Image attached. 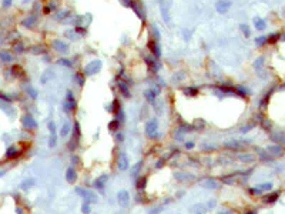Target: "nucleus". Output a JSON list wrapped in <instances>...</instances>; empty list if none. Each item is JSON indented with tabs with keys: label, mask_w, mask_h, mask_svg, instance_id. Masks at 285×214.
I'll list each match as a JSON object with an SVG mask.
<instances>
[{
	"label": "nucleus",
	"mask_w": 285,
	"mask_h": 214,
	"mask_svg": "<svg viewBox=\"0 0 285 214\" xmlns=\"http://www.w3.org/2000/svg\"><path fill=\"white\" fill-rule=\"evenodd\" d=\"M146 136L151 140L158 137V120L157 118H151L146 124Z\"/></svg>",
	"instance_id": "1"
},
{
	"label": "nucleus",
	"mask_w": 285,
	"mask_h": 214,
	"mask_svg": "<svg viewBox=\"0 0 285 214\" xmlns=\"http://www.w3.org/2000/svg\"><path fill=\"white\" fill-rule=\"evenodd\" d=\"M101 66H103V63H101V60H93V62H90V63H87L86 66H84V76H93V74H96L97 71H100Z\"/></svg>",
	"instance_id": "2"
},
{
	"label": "nucleus",
	"mask_w": 285,
	"mask_h": 214,
	"mask_svg": "<svg viewBox=\"0 0 285 214\" xmlns=\"http://www.w3.org/2000/svg\"><path fill=\"white\" fill-rule=\"evenodd\" d=\"M76 193L80 194L83 198H86L87 203H96L97 201V196L91 190H87V188H83V187H77L76 188Z\"/></svg>",
	"instance_id": "3"
},
{
	"label": "nucleus",
	"mask_w": 285,
	"mask_h": 214,
	"mask_svg": "<svg viewBox=\"0 0 285 214\" xmlns=\"http://www.w3.org/2000/svg\"><path fill=\"white\" fill-rule=\"evenodd\" d=\"M63 106H64V110H66V112H71V110H74V109H76V106H77L76 99H74V96H73V93H71L70 90H68L67 94H66V99H64Z\"/></svg>",
	"instance_id": "4"
},
{
	"label": "nucleus",
	"mask_w": 285,
	"mask_h": 214,
	"mask_svg": "<svg viewBox=\"0 0 285 214\" xmlns=\"http://www.w3.org/2000/svg\"><path fill=\"white\" fill-rule=\"evenodd\" d=\"M128 166H130V160H128V156L124 153V151H121L120 154H118V159H117V167L120 171H124V170H127L128 168Z\"/></svg>",
	"instance_id": "5"
},
{
	"label": "nucleus",
	"mask_w": 285,
	"mask_h": 214,
	"mask_svg": "<svg viewBox=\"0 0 285 214\" xmlns=\"http://www.w3.org/2000/svg\"><path fill=\"white\" fill-rule=\"evenodd\" d=\"M215 9L219 15H224L231 9V1L230 0H218L215 3Z\"/></svg>",
	"instance_id": "6"
},
{
	"label": "nucleus",
	"mask_w": 285,
	"mask_h": 214,
	"mask_svg": "<svg viewBox=\"0 0 285 214\" xmlns=\"http://www.w3.org/2000/svg\"><path fill=\"white\" fill-rule=\"evenodd\" d=\"M107 181H108V176L107 174H103L100 177H97L94 183H93V187L96 188V190H100L103 191L104 190V187H106V184H107Z\"/></svg>",
	"instance_id": "7"
},
{
	"label": "nucleus",
	"mask_w": 285,
	"mask_h": 214,
	"mask_svg": "<svg viewBox=\"0 0 285 214\" xmlns=\"http://www.w3.org/2000/svg\"><path fill=\"white\" fill-rule=\"evenodd\" d=\"M118 197V204L121 206V207H126L127 204H128V201H130V193L127 191V190H120L117 194Z\"/></svg>",
	"instance_id": "8"
},
{
	"label": "nucleus",
	"mask_w": 285,
	"mask_h": 214,
	"mask_svg": "<svg viewBox=\"0 0 285 214\" xmlns=\"http://www.w3.org/2000/svg\"><path fill=\"white\" fill-rule=\"evenodd\" d=\"M49 130H50V147H54L56 146V141H57V134H56V124L54 121H50L49 123Z\"/></svg>",
	"instance_id": "9"
},
{
	"label": "nucleus",
	"mask_w": 285,
	"mask_h": 214,
	"mask_svg": "<svg viewBox=\"0 0 285 214\" xmlns=\"http://www.w3.org/2000/svg\"><path fill=\"white\" fill-rule=\"evenodd\" d=\"M279 196H281V191H272V193H269V194H265V196L262 197V201L271 204V203H275V201L279 198Z\"/></svg>",
	"instance_id": "10"
},
{
	"label": "nucleus",
	"mask_w": 285,
	"mask_h": 214,
	"mask_svg": "<svg viewBox=\"0 0 285 214\" xmlns=\"http://www.w3.org/2000/svg\"><path fill=\"white\" fill-rule=\"evenodd\" d=\"M267 151H268V154H272V156H282L284 147L279 146V144H277V146H269V147L267 148Z\"/></svg>",
	"instance_id": "11"
},
{
	"label": "nucleus",
	"mask_w": 285,
	"mask_h": 214,
	"mask_svg": "<svg viewBox=\"0 0 285 214\" xmlns=\"http://www.w3.org/2000/svg\"><path fill=\"white\" fill-rule=\"evenodd\" d=\"M157 94H158V89H150V90H147L146 93H144V97L147 101H150L154 104V100L157 97Z\"/></svg>",
	"instance_id": "12"
},
{
	"label": "nucleus",
	"mask_w": 285,
	"mask_h": 214,
	"mask_svg": "<svg viewBox=\"0 0 285 214\" xmlns=\"http://www.w3.org/2000/svg\"><path fill=\"white\" fill-rule=\"evenodd\" d=\"M271 140L274 143H284L285 144V133L284 132H275L271 134Z\"/></svg>",
	"instance_id": "13"
},
{
	"label": "nucleus",
	"mask_w": 285,
	"mask_h": 214,
	"mask_svg": "<svg viewBox=\"0 0 285 214\" xmlns=\"http://www.w3.org/2000/svg\"><path fill=\"white\" fill-rule=\"evenodd\" d=\"M23 124H24V127L26 129H36L37 127V123L34 121V118L32 117V116H26L24 118H23Z\"/></svg>",
	"instance_id": "14"
},
{
	"label": "nucleus",
	"mask_w": 285,
	"mask_h": 214,
	"mask_svg": "<svg viewBox=\"0 0 285 214\" xmlns=\"http://www.w3.org/2000/svg\"><path fill=\"white\" fill-rule=\"evenodd\" d=\"M53 46L56 47L57 51H63V53H67L68 51V44H66V43L61 42V40H54V42H53Z\"/></svg>",
	"instance_id": "15"
},
{
	"label": "nucleus",
	"mask_w": 285,
	"mask_h": 214,
	"mask_svg": "<svg viewBox=\"0 0 285 214\" xmlns=\"http://www.w3.org/2000/svg\"><path fill=\"white\" fill-rule=\"evenodd\" d=\"M66 180L68 183H71V184L77 180V173H76V170L73 167H68L67 168V171H66Z\"/></svg>",
	"instance_id": "16"
},
{
	"label": "nucleus",
	"mask_w": 285,
	"mask_h": 214,
	"mask_svg": "<svg viewBox=\"0 0 285 214\" xmlns=\"http://www.w3.org/2000/svg\"><path fill=\"white\" fill-rule=\"evenodd\" d=\"M118 90L121 91V94L124 97H130V90H128V84H126L124 82H118Z\"/></svg>",
	"instance_id": "17"
},
{
	"label": "nucleus",
	"mask_w": 285,
	"mask_h": 214,
	"mask_svg": "<svg viewBox=\"0 0 285 214\" xmlns=\"http://www.w3.org/2000/svg\"><path fill=\"white\" fill-rule=\"evenodd\" d=\"M254 26H255V29H258V30H264V29H265V26H267V23H265V20H264V19H261V17H255V19H254Z\"/></svg>",
	"instance_id": "18"
},
{
	"label": "nucleus",
	"mask_w": 285,
	"mask_h": 214,
	"mask_svg": "<svg viewBox=\"0 0 285 214\" xmlns=\"http://www.w3.org/2000/svg\"><path fill=\"white\" fill-rule=\"evenodd\" d=\"M150 49L151 51L157 56V57H160L161 56V51H160V46L157 44V42H150Z\"/></svg>",
	"instance_id": "19"
},
{
	"label": "nucleus",
	"mask_w": 285,
	"mask_h": 214,
	"mask_svg": "<svg viewBox=\"0 0 285 214\" xmlns=\"http://www.w3.org/2000/svg\"><path fill=\"white\" fill-rule=\"evenodd\" d=\"M108 130H111V132H117V130H120V121H118L117 118H114V120H111V121L108 123Z\"/></svg>",
	"instance_id": "20"
},
{
	"label": "nucleus",
	"mask_w": 285,
	"mask_h": 214,
	"mask_svg": "<svg viewBox=\"0 0 285 214\" xmlns=\"http://www.w3.org/2000/svg\"><path fill=\"white\" fill-rule=\"evenodd\" d=\"M257 188L259 190V193H262V191H269V190H272V183H262V184L257 186Z\"/></svg>",
	"instance_id": "21"
},
{
	"label": "nucleus",
	"mask_w": 285,
	"mask_h": 214,
	"mask_svg": "<svg viewBox=\"0 0 285 214\" xmlns=\"http://www.w3.org/2000/svg\"><path fill=\"white\" fill-rule=\"evenodd\" d=\"M146 186H147V177H146V176H144V177L141 176V177L138 179V181H137V188H138V190H144Z\"/></svg>",
	"instance_id": "22"
},
{
	"label": "nucleus",
	"mask_w": 285,
	"mask_h": 214,
	"mask_svg": "<svg viewBox=\"0 0 285 214\" xmlns=\"http://www.w3.org/2000/svg\"><path fill=\"white\" fill-rule=\"evenodd\" d=\"M204 186H207V188H218V183H215L211 179H207L205 183H204Z\"/></svg>",
	"instance_id": "23"
},
{
	"label": "nucleus",
	"mask_w": 285,
	"mask_h": 214,
	"mask_svg": "<svg viewBox=\"0 0 285 214\" xmlns=\"http://www.w3.org/2000/svg\"><path fill=\"white\" fill-rule=\"evenodd\" d=\"M279 37H281V33H272L267 37V40H268V43H274V42H277Z\"/></svg>",
	"instance_id": "24"
},
{
	"label": "nucleus",
	"mask_w": 285,
	"mask_h": 214,
	"mask_svg": "<svg viewBox=\"0 0 285 214\" xmlns=\"http://www.w3.org/2000/svg\"><path fill=\"white\" fill-rule=\"evenodd\" d=\"M268 40H267V37L265 36H261V37H258L257 40H255V44L257 46H262V44H265Z\"/></svg>",
	"instance_id": "25"
},
{
	"label": "nucleus",
	"mask_w": 285,
	"mask_h": 214,
	"mask_svg": "<svg viewBox=\"0 0 285 214\" xmlns=\"http://www.w3.org/2000/svg\"><path fill=\"white\" fill-rule=\"evenodd\" d=\"M90 211H91V210H90V203H87V201H86L83 206H81V213H83V214H90Z\"/></svg>",
	"instance_id": "26"
},
{
	"label": "nucleus",
	"mask_w": 285,
	"mask_h": 214,
	"mask_svg": "<svg viewBox=\"0 0 285 214\" xmlns=\"http://www.w3.org/2000/svg\"><path fill=\"white\" fill-rule=\"evenodd\" d=\"M84 77H86L84 74H81V76L80 74H76L74 76V79H76V82L79 83V86H84Z\"/></svg>",
	"instance_id": "27"
},
{
	"label": "nucleus",
	"mask_w": 285,
	"mask_h": 214,
	"mask_svg": "<svg viewBox=\"0 0 285 214\" xmlns=\"http://www.w3.org/2000/svg\"><path fill=\"white\" fill-rule=\"evenodd\" d=\"M68 130H70V126H68V123H66V124H64V126L61 127L60 136H63V137H64V136H67V134H68Z\"/></svg>",
	"instance_id": "28"
},
{
	"label": "nucleus",
	"mask_w": 285,
	"mask_h": 214,
	"mask_svg": "<svg viewBox=\"0 0 285 214\" xmlns=\"http://www.w3.org/2000/svg\"><path fill=\"white\" fill-rule=\"evenodd\" d=\"M59 64H64V66H67V67L73 66V63H71L70 60H67V59H60V60H59Z\"/></svg>",
	"instance_id": "29"
},
{
	"label": "nucleus",
	"mask_w": 285,
	"mask_h": 214,
	"mask_svg": "<svg viewBox=\"0 0 285 214\" xmlns=\"http://www.w3.org/2000/svg\"><path fill=\"white\" fill-rule=\"evenodd\" d=\"M241 30H242V33L245 34V37H248V36H250V29H248V26H247V24H241Z\"/></svg>",
	"instance_id": "30"
},
{
	"label": "nucleus",
	"mask_w": 285,
	"mask_h": 214,
	"mask_svg": "<svg viewBox=\"0 0 285 214\" xmlns=\"http://www.w3.org/2000/svg\"><path fill=\"white\" fill-rule=\"evenodd\" d=\"M121 4L127 6V7H133V0H120Z\"/></svg>",
	"instance_id": "31"
},
{
	"label": "nucleus",
	"mask_w": 285,
	"mask_h": 214,
	"mask_svg": "<svg viewBox=\"0 0 285 214\" xmlns=\"http://www.w3.org/2000/svg\"><path fill=\"white\" fill-rule=\"evenodd\" d=\"M141 164H143V163H141V161H140V163H137V164H135L134 167H133V170H131V173H133V176H134L135 173H137V171H138V168H140V167H141Z\"/></svg>",
	"instance_id": "32"
},
{
	"label": "nucleus",
	"mask_w": 285,
	"mask_h": 214,
	"mask_svg": "<svg viewBox=\"0 0 285 214\" xmlns=\"http://www.w3.org/2000/svg\"><path fill=\"white\" fill-rule=\"evenodd\" d=\"M14 151H16V148L10 147V148H9V151H7V153H9L7 156H9V157H14V156H16V154H14Z\"/></svg>",
	"instance_id": "33"
},
{
	"label": "nucleus",
	"mask_w": 285,
	"mask_h": 214,
	"mask_svg": "<svg viewBox=\"0 0 285 214\" xmlns=\"http://www.w3.org/2000/svg\"><path fill=\"white\" fill-rule=\"evenodd\" d=\"M116 140H117L118 143H121V140H123V134H117V136H116Z\"/></svg>",
	"instance_id": "34"
},
{
	"label": "nucleus",
	"mask_w": 285,
	"mask_h": 214,
	"mask_svg": "<svg viewBox=\"0 0 285 214\" xmlns=\"http://www.w3.org/2000/svg\"><path fill=\"white\" fill-rule=\"evenodd\" d=\"M185 147H187V148H193V147H194V143H185Z\"/></svg>",
	"instance_id": "35"
},
{
	"label": "nucleus",
	"mask_w": 285,
	"mask_h": 214,
	"mask_svg": "<svg viewBox=\"0 0 285 214\" xmlns=\"http://www.w3.org/2000/svg\"><path fill=\"white\" fill-rule=\"evenodd\" d=\"M247 214H257V210H251V211H248Z\"/></svg>",
	"instance_id": "36"
},
{
	"label": "nucleus",
	"mask_w": 285,
	"mask_h": 214,
	"mask_svg": "<svg viewBox=\"0 0 285 214\" xmlns=\"http://www.w3.org/2000/svg\"><path fill=\"white\" fill-rule=\"evenodd\" d=\"M218 214H230V213H218Z\"/></svg>",
	"instance_id": "37"
}]
</instances>
